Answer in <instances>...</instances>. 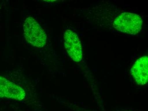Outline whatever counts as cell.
<instances>
[{
  "instance_id": "cell-1",
  "label": "cell",
  "mask_w": 148,
  "mask_h": 111,
  "mask_svg": "<svg viewBox=\"0 0 148 111\" xmlns=\"http://www.w3.org/2000/svg\"><path fill=\"white\" fill-rule=\"evenodd\" d=\"M142 25V19L139 15L128 12L120 14L113 23L114 27L118 31L131 35L140 32Z\"/></svg>"
},
{
  "instance_id": "cell-4",
  "label": "cell",
  "mask_w": 148,
  "mask_h": 111,
  "mask_svg": "<svg viewBox=\"0 0 148 111\" xmlns=\"http://www.w3.org/2000/svg\"><path fill=\"white\" fill-rule=\"evenodd\" d=\"M26 94L22 88L9 80L0 76V97L22 101Z\"/></svg>"
},
{
  "instance_id": "cell-5",
  "label": "cell",
  "mask_w": 148,
  "mask_h": 111,
  "mask_svg": "<svg viewBox=\"0 0 148 111\" xmlns=\"http://www.w3.org/2000/svg\"><path fill=\"white\" fill-rule=\"evenodd\" d=\"M131 74L138 84L144 85L148 81V57H141L135 62L132 68Z\"/></svg>"
},
{
  "instance_id": "cell-3",
  "label": "cell",
  "mask_w": 148,
  "mask_h": 111,
  "mask_svg": "<svg viewBox=\"0 0 148 111\" xmlns=\"http://www.w3.org/2000/svg\"><path fill=\"white\" fill-rule=\"evenodd\" d=\"M64 45L69 57L76 63L82 61L83 54L82 44L76 33L68 30L64 34Z\"/></svg>"
},
{
  "instance_id": "cell-2",
  "label": "cell",
  "mask_w": 148,
  "mask_h": 111,
  "mask_svg": "<svg viewBox=\"0 0 148 111\" xmlns=\"http://www.w3.org/2000/svg\"><path fill=\"white\" fill-rule=\"evenodd\" d=\"M23 29L25 39L29 43L38 48L45 46L47 35L34 18L28 17L24 21Z\"/></svg>"
}]
</instances>
